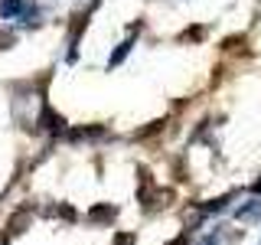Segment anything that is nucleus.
I'll return each mask as SVG.
<instances>
[{"label":"nucleus","instance_id":"20e7f679","mask_svg":"<svg viewBox=\"0 0 261 245\" xmlns=\"http://www.w3.org/2000/svg\"><path fill=\"white\" fill-rule=\"evenodd\" d=\"M255 193H261V180H258V183H255Z\"/></svg>","mask_w":261,"mask_h":245},{"label":"nucleus","instance_id":"7ed1b4c3","mask_svg":"<svg viewBox=\"0 0 261 245\" xmlns=\"http://www.w3.org/2000/svg\"><path fill=\"white\" fill-rule=\"evenodd\" d=\"M111 216H114V209H111V206H101V209H95V212H92V219H111Z\"/></svg>","mask_w":261,"mask_h":245},{"label":"nucleus","instance_id":"f03ea898","mask_svg":"<svg viewBox=\"0 0 261 245\" xmlns=\"http://www.w3.org/2000/svg\"><path fill=\"white\" fill-rule=\"evenodd\" d=\"M130 46H134V39H124V43H121V46H118V53H114V56H111V59H108V69H114V65H118L121 59H124V56L130 53Z\"/></svg>","mask_w":261,"mask_h":245},{"label":"nucleus","instance_id":"f257e3e1","mask_svg":"<svg viewBox=\"0 0 261 245\" xmlns=\"http://www.w3.org/2000/svg\"><path fill=\"white\" fill-rule=\"evenodd\" d=\"M0 16L4 20H30L36 10L30 7V0H0Z\"/></svg>","mask_w":261,"mask_h":245}]
</instances>
